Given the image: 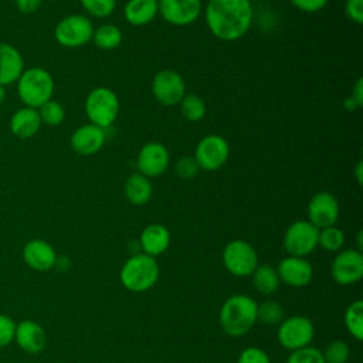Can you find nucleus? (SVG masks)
Instances as JSON below:
<instances>
[{"label": "nucleus", "instance_id": "obj_38", "mask_svg": "<svg viewBox=\"0 0 363 363\" xmlns=\"http://www.w3.org/2000/svg\"><path fill=\"white\" fill-rule=\"evenodd\" d=\"M345 14L350 21L356 24H362L363 23V0H346Z\"/></svg>", "mask_w": 363, "mask_h": 363}, {"label": "nucleus", "instance_id": "obj_41", "mask_svg": "<svg viewBox=\"0 0 363 363\" xmlns=\"http://www.w3.org/2000/svg\"><path fill=\"white\" fill-rule=\"evenodd\" d=\"M350 96H352L360 106L363 105V79H362V78H359V79L354 82V85H353V88H352Z\"/></svg>", "mask_w": 363, "mask_h": 363}, {"label": "nucleus", "instance_id": "obj_10", "mask_svg": "<svg viewBox=\"0 0 363 363\" xmlns=\"http://www.w3.org/2000/svg\"><path fill=\"white\" fill-rule=\"evenodd\" d=\"M319 230L308 220L294 221L284 234V248L288 255L305 258L318 247Z\"/></svg>", "mask_w": 363, "mask_h": 363}, {"label": "nucleus", "instance_id": "obj_15", "mask_svg": "<svg viewBox=\"0 0 363 363\" xmlns=\"http://www.w3.org/2000/svg\"><path fill=\"white\" fill-rule=\"evenodd\" d=\"M308 221L318 230L335 225L339 218V201L330 191L315 193L308 203Z\"/></svg>", "mask_w": 363, "mask_h": 363}, {"label": "nucleus", "instance_id": "obj_1", "mask_svg": "<svg viewBox=\"0 0 363 363\" xmlns=\"http://www.w3.org/2000/svg\"><path fill=\"white\" fill-rule=\"evenodd\" d=\"M204 18L207 28L216 38L235 41L251 28L254 9L251 0H208Z\"/></svg>", "mask_w": 363, "mask_h": 363}, {"label": "nucleus", "instance_id": "obj_13", "mask_svg": "<svg viewBox=\"0 0 363 363\" xmlns=\"http://www.w3.org/2000/svg\"><path fill=\"white\" fill-rule=\"evenodd\" d=\"M169 164L170 153L167 147L157 140L145 143L136 156L138 172L149 179L162 176L167 170Z\"/></svg>", "mask_w": 363, "mask_h": 363}, {"label": "nucleus", "instance_id": "obj_14", "mask_svg": "<svg viewBox=\"0 0 363 363\" xmlns=\"http://www.w3.org/2000/svg\"><path fill=\"white\" fill-rule=\"evenodd\" d=\"M157 6L160 17L177 27L190 26L203 11L201 0H157Z\"/></svg>", "mask_w": 363, "mask_h": 363}, {"label": "nucleus", "instance_id": "obj_32", "mask_svg": "<svg viewBox=\"0 0 363 363\" xmlns=\"http://www.w3.org/2000/svg\"><path fill=\"white\" fill-rule=\"evenodd\" d=\"M79 4L89 17L106 18L116 9V0H79Z\"/></svg>", "mask_w": 363, "mask_h": 363}, {"label": "nucleus", "instance_id": "obj_23", "mask_svg": "<svg viewBox=\"0 0 363 363\" xmlns=\"http://www.w3.org/2000/svg\"><path fill=\"white\" fill-rule=\"evenodd\" d=\"M157 14V0H128L123 7L125 20L135 27H142L152 23Z\"/></svg>", "mask_w": 363, "mask_h": 363}, {"label": "nucleus", "instance_id": "obj_12", "mask_svg": "<svg viewBox=\"0 0 363 363\" xmlns=\"http://www.w3.org/2000/svg\"><path fill=\"white\" fill-rule=\"evenodd\" d=\"M330 274L336 284L342 286L353 285L363 277V254L356 248L337 251L330 265Z\"/></svg>", "mask_w": 363, "mask_h": 363}, {"label": "nucleus", "instance_id": "obj_3", "mask_svg": "<svg viewBox=\"0 0 363 363\" xmlns=\"http://www.w3.org/2000/svg\"><path fill=\"white\" fill-rule=\"evenodd\" d=\"M16 84L18 98L27 108L38 109L52 99L54 78L45 68L31 67L24 69Z\"/></svg>", "mask_w": 363, "mask_h": 363}, {"label": "nucleus", "instance_id": "obj_27", "mask_svg": "<svg viewBox=\"0 0 363 363\" xmlns=\"http://www.w3.org/2000/svg\"><path fill=\"white\" fill-rule=\"evenodd\" d=\"M343 322H345L347 332L356 340H362V337H363V302L360 299L353 301L346 308Z\"/></svg>", "mask_w": 363, "mask_h": 363}, {"label": "nucleus", "instance_id": "obj_22", "mask_svg": "<svg viewBox=\"0 0 363 363\" xmlns=\"http://www.w3.org/2000/svg\"><path fill=\"white\" fill-rule=\"evenodd\" d=\"M43 122L38 111L34 108L23 106L17 109L10 118V132L18 139H30L38 133Z\"/></svg>", "mask_w": 363, "mask_h": 363}, {"label": "nucleus", "instance_id": "obj_37", "mask_svg": "<svg viewBox=\"0 0 363 363\" xmlns=\"http://www.w3.org/2000/svg\"><path fill=\"white\" fill-rule=\"evenodd\" d=\"M16 325L9 315L0 313V347H6L14 340Z\"/></svg>", "mask_w": 363, "mask_h": 363}, {"label": "nucleus", "instance_id": "obj_43", "mask_svg": "<svg viewBox=\"0 0 363 363\" xmlns=\"http://www.w3.org/2000/svg\"><path fill=\"white\" fill-rule=\"evenodd\" d=\"M354 176H356L357 184H362V182H363V162L362 160H359L354 167Z\"/></svg>", "mask_w": 363, "mask_h": 363}, {"label": "nucleus", "instance_id": "obj_42", "mask_svg": "<svg viewBox=\"0 0 363 363\" xmlns=\"http://www.w3.org/2000/svg\"><path fill=\"white\" fill-rule=\"evenodd\" d=\"M343 106H345V109L346 111H349V112H353V111H356L360 105L352 98V96H347L346 99H345V102H343Z\"/></svg>", "mask_w": 363, "mask_h": 363}, {"label": "nucleus", "instance_id": "obj_29", "mask_svg": "<svg viewBox=\"0 0 363 363\" xmlns=\"http://www.w3.org/2000/svg\"><path fill=\"white\" fill-rule=\"evenodd\" d=\"M345 244V234L336 225L325 227L319 230L318 245L329 252H337Z\"/></svg>", "mask_w": 363, "mask_h": 363}, {"label": "nucleus", "instance_id": "obj_28", "mask_svg": "<svg viewBox=\"0 0 363 363\" xmlns=\"http://www.w3.org/2000/svg\"><path fill=\"white\" fill-rule=\"evenodd\" d=\"M180 112L189 122H199L206 115V102L197 94H186L179 102Z\"/></svg>", "mask_w": 363, "mask_h": 363}, {"label": "nucleus", "instance_id": "obj_33", "mask_svg": "<svg viewBox=\"0 0 363 363\" xmlns=\"http://www.w3.org/2000/svg\"><path fill=\"white\" fill-rule=\"evenodd\" d=\"M325 363H346L350 356V349L347 343L342 340H333L326 345L325 350L322 352Z\"/></svg>", "mask_w": 363, "mask_h": 363}, {"label": "nucleus", "instance_id": "obj_35", "mask_svg": "<svg viewBox=\"0 0 363 363\" xmlns=\"http://www.w3.org/2000/svg\"><path fill=\"white\" fill-rule=\"evenodd\" d=\"M200 172V167L193 156H182L174 163V173L183 180H190L196 177Z\"/></svg>", "mask_w": 363, "mask_h": 363}, {"label": "nucleus", "instance_id": "obj_19", "mask_svg": "<svg viewBox=\"0 0 363 363\" xmlns=\"http://www.w3.org/2000/svg\"><path fill=\"white\" fill-rule=\"evenodd\" d=\"M14 342L23 352L37 354L44 350L47 345V335L40 323L31 319H24L16 325Z\"/></svg>", "mask_w": 363, "mask_h": 363}, {"label": "nucleus", "instance_id": "obj_26", "mask_svg": "<svg viewBox=\"0 0 363 363\" xmlns=\"http://www.w3.org/2000/svg\"><path fill=\"white\" fill-rule=\"evenodd\" d=\"M254 288L262 295H271L279 288V277L277 269L268 264H258L254 272L251 274Z\"/></svg>", "mask_w": 363, "mask_h": 363}, {"label": "nucleus", "instance_id": "obj_6", "mask_svg": "<svg viewBox=\"0 0 363 363\" xmlns=\"http://www.w3.org/2000/svg\"><path fill=\"white\" fill-rule=\"evenodd\" d=\"M94 24L85 14H69L62 17L54 27L55 41L65 48H78L92 41Z\"/></svg>", "mask_w": 363, "mask_h": 363}, {"label": "nucleus", "instance_id": "obj_31", "mask_svg": "<svg viewBox=\"0 0 363 363\" xmlns=\"http://www.w3.org/2000/svg\"><path fill=\"white\" fill-rule=\"evenodd\" d=\"M37 111H38L41 122L48 126H58L62 123V121L65 118L64 106L58 101H54V99L47 101Z\"/></svg>", "mask_w": 363, "mask_h": 363}, {"label": "nucleus", "instance_id": "obj_36", "mask_svg": "<svg viewBox=\"0 0 363 363\" xmlns=\"http://www.w3.org/2000/svg\"><path fill=\"white\" fill-rule=\"evenodd\" d=\"M237 363H271V360L265 350L257 346H250L240 353Z\"/></svg>", "mask_w": 363, "mask_h": 363}, {"label": "nucleus", "instance_id": "obj_24", "mask_svg": "<svg viewBox=\"0 0 363 363\" xmlns=\"http://www.w3.org/2000/svg\"><path fill=\"white\" fill-rule=\"evenodd\" d=\"M123 193L126 200L133 206H143L149 203V200L152 199V194H153L152 180L140 174L139 172H135L126 179L123 186Z\"/></svg>", "mask_w": 363, "mask_h": 363}, {"label": "nucleus", "instance_id": "obj_16", "mask_svg": "<svg viewBox=\"0 0 363 363\" xmlns=\"http://www.w3.org/2000/svg\"><path fill=\"white\" fill-rule=\"evenodd\" d=\"M105 142L106 129H102L89 122L78 126L69 138L72 150L79 156H92L98 153L104 147Z\"/></svg>", "mask_w": 363, "mask_h": 363}, {"label": "nucleus", "instance_id": "obj_9", "mask_svg": "<svg viewBox=\"0 0 363 363\" xmlns=\"http://www.w3.org/2000/svg\"><path fill=\"white\" fill-rule=\"evenodd\" d=\"M315 335L313 323L309 318L294 315L284 318L278 326L277 339L279 345L288 350H296L309 346Z\"/></svg>", "mask_w": 363, "mask_h": 363}, {"label": "nucleus", "instance_id": "obj_20", "mask_svg": "<svg viewBox=\"0 0 363 363\" xmlns=\"http://www.w3.org/2000/svg\"><path fill=\"white\" fill-rule=\"evenodd\" d=\"M24 71V60L21 52L11 44L0 43V85H11L17 82Z\"/></svg>", "mask_w": 363, "mask_h": 363}, {"label": "nucleus", "instance_id": "obj_2", "mask_svg": "<svg viewBox=\"0 0 363 363\" xmlns=\"http://www.w3.org/2000/svg\"><path fill=\"white\" fill-rule=\"evenodd\" d=\"M258 303L248 295L237 294L228 296L221 305L218 320L228 336H242L251 330L257 322Z\"/></svg>", "mask_w": 363, "mask_h": 363}, {"label": "nucleus", "instance_id": "obj_40", "mask_svg": "<svg viewBox=\"0 0 363 363\" xmlns=\"http://www.w3.org/2000/svg\"><path fill=\"white\" fill-rule=\"evenodd\" d=\"M43 4V0H14L16 9L23 14L35 13Z\"/></svg>", "mask_w": 363, "mask_h": 363}, {"label": "nucleus", "instance_id": "obj_18", "mask_svg": "<svg viewBox=\"0 0 363 363\" xmlns=\"http://www.w3.org/2000/svg\"><path fill=\"white\" fill-rule=\"evenodd\" d=\"M23 261L31 269L38 272L50 271L57 264V252L54 247L41 238H33L23 247Z\"/></svg>", "mask_w": 363, "mask_h": 363}, {"label": "nucleus", "instance_id": "obj_17", "mask_svg": "<svg viewBox=\"0 0 363 363\" xmlns=\"http://www.w3.org/2000/svg\"><path fill=\"white\" fill-rule=\"evenodd\" d=\"M277 274L279 277V281L285 285L301 288L306 286L311 282L313 277V268L311 262L305 258L288 255L279 261L277 267Z\"/></svg>", "mask_w": 363, "mask_h": 363}, {"label": "nucleus", "instance_id": "obj_7", "mask_svg": "<svg viewBox=\"0 0 363 363\" xmlns=\"http://www.w3.org/2000/svg\"><path fill=\"white\" fill-rule=\"evenodd\" d=\"M223 264L234 277H250L258 265V255L254 247L245 240H233L223 250Z\"/></svg>", "mask_w": 363, "mask_h": 363}, {"label": "nucleus", "instance_id": "obj_5", "mask_svg": "<svg viewBox=\"0 0 363 363\" xmlns=\"http://www.w3.org/2000/svg\"><path fill=\"white\" fill-rule=\"evenodd\" d=\"M119 106L116 92L108 86L94 88L86 95L84 104L85 115L89 119V123H94L102 129H108L116 121Z\"/></svg>", "mask_w": 363, "mask_h": 363}, {"label": "nucleus", "instance_id": "obj_30", "mask_svg": "<svg viewBox=\"0 0 363 363\" xmlns=\"http://www.w3.org/2000/svg\"><path fill=\"white\" fill-rule=\"evenodd\" d=\"M284 319V308L274 299H267L257 306V320L265 325H279Z\"/></svg>", "mask_w": 363, "mask_h": 363}, {"label": "nucleus", "instance_id": "obj_21", "mask_svg": "<svg viewBox=\"0 0 363 363\" xmlns=\"http://www.w3.org/2000/svg\"><path fill=\"white\" fill-rule=\"evenodd\" d=\"M139 245L143 254L157 257L163 254L170 245V231L159 223L146 225L139 237Z\"/></svg>", "mask_w": 363, "mask_h": 363}, {"label": "nucleus", "instance_id": "obj_39", "mask_svg": "<svg viewBox=\"0 0 363 363\" xmlns=\"http://www.w3.org/2000/svg\"><path fill=\"white\" fill-rule=\"evenodd\" d=\"M291 4L303 13H316L325 9L329 0H289Z\"/></svg>", "mask_w": 363, "mask_h": 363}, {"label": "nucleus", "instance_id": "obj_8", "mask_svg": "<svg viewBox=\"0 0 363 363\" xmlns=\"http://www.w3.org/2000/svg\"><path fill=\"white\" fill-rule=\"evenodd\" d=\"M193 157L200 170L216 172L227 163L230 157V145L227 139L220 135H206L199 140Z\"/></svg>", "mask_w": 363, "mask_h": 363}, {"label": "nucleus", "instance_id": "obj_25", "mask_svg": "<svg viewBox=\"0 0 363 363\" xmlns=\"http://www.w3.org/2000/svg\"><path fill=\"white\" fill-rule=\"evenodd\" d=\"M122 30L112 23H104L94 28L92 43L104 51H112L122 43Z\"/></svg>", "mask_w": 363, "mask_h": 363}, {"label": "nucleus", "instance_id": "obj_34", "mask_svg": "<svg viewBox=\"0 0 363 363\" xmlns=\"http://www.w3.org/2000/svg\"><path fill=\"white\" fill-rule=\"evenodd\" d=\"M286 363H325V360L322 356V350L309 345L292 350L286 359Z\"/></svg>", "mask_w": 363, "mask_h": 363}, {"label": "nucleus", "instance_id": "obj_11", "mask_svg": "<svg viewBox=\"0 0 363 363\" xmlns=\"http://www.w3.org/2000/svg\"><path fill=\"white\" fill-rule=\"evenodd\" d=\"M152 94L160 105L174 106L187 94L186 82L177 71L170 68L160 69L153 75Z\"/></svg>", "mask_w": 363, "mask_h": 363}, {"label": "nucleus", "instance_id": "obj_4", "mask_svg": "<svg viewBox=\"0 0 363 363\" xmlns=\"http://www.w3.org/2000/svg\"><path fill=\"white\" fill-rule=\"evenodd\" d=\"M121 284L132 292H145L159 279V264L155 257L143 252L133 254L125 261L119 272Z\"/></svg>", "mask_w": 363, "mask_h": 363}, {"label": "nucleus", "instance_id": "obj_44", "mask_svg": "<svg viewBox=\"0 0 363 363\" xmlns=\"http://www.w3.org/2000/svg\"><path fill=\"white\" fill-rule=\"evenodd\" d=\"M4 99H6V89H4L3 85H0V106L3 105Z\"/></svg>", "mask_w": 363, "mask_h": 363}]
</instances>
